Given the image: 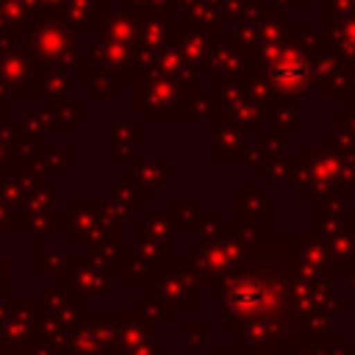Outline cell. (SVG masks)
<instances>
[{
    "mask_svg": "<svg viewBox=\"0 0 355 355\" xmlns=\"http://www.w3.org/2000/svg\"><path fill=\"white\" fill-rule=\"evenodd\" d=\"M263 300H266V294H263V288L258 283H239L233 288V294H230V305L236 311H247V313L258 311L263 305Z\"/></svg>",
    "mask_w": 355,
    "mask_h": 355,
    "instance_id": "cell-1",
    "label": "cell"
}]
</instances>
